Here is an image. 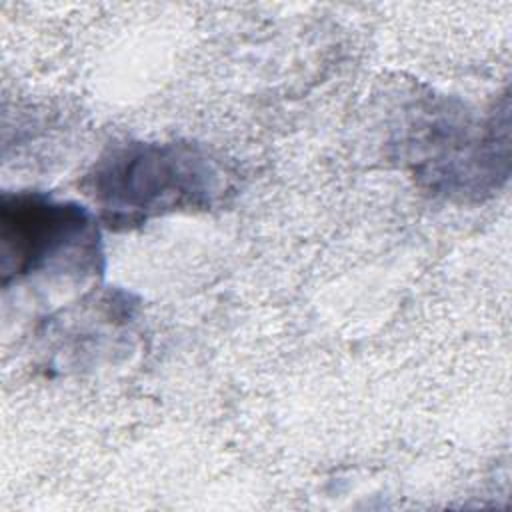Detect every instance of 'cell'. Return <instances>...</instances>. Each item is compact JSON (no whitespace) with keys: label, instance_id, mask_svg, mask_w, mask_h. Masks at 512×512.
Instances as JSON below:
<instances>
[{"label":"cell","instance_id":"7a4b0ae2","mask_svg":"<svg viewBox=\"0 0 512 512\" xmlns=\"http://www.w3.org/2000/svg\"><path fill=\"white\" fill-rule=\"evenodd\" d=\"M104 268L98 218L44 192H4L0 202L2 286L26 280H86Z\"/></svg>","mask_w":512,"mask_h":512},{"label":"cell","instance_id":"6da1fadb","mask_svg":"<svg viewBox=\"0 0 512 512\" xmlns=\"http://www.w3.org/2000/svg\"><path fill=\"white\" fill-rule=\"evenodd\" d=\"M82 188L108 228L130 230L172 212L210 210L232 184L224 164L200 144L130 140L102 152Z\"/></svg>","mask_w":512,"mask_h":512}]
</instances>
